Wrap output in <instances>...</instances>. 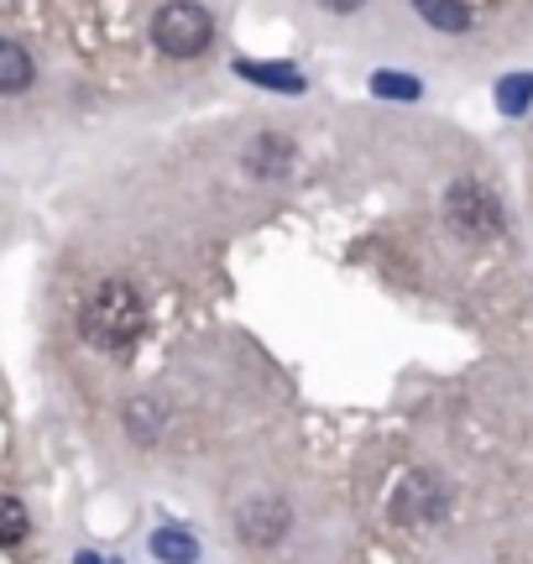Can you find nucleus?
<instances>
[{
  "label": "nucleus",
  "mask_w": 533,
  "mask_h": 564,
  "mask_svg": "<svg viewBox=\"0 0 533 564\" xmlns=\"http://www.w3.org/2000/svg\"><path fill=\"white\" fill-rule=\"evenodd\" d=\"M146 324V308H142V293L131 288V282L110 278L95 288V299L84 303V340L95 345V350H105V356H126L131 345H137V335H142Z\"/></svg>",
  "instance_id": "nucleus-1"
},
{
  "label": "nucleus",
  "mask_w": 533,
  "mask_h": 564,
  "mask_svg": "<svg viewBox=\"0 0 533 564\" xmlns=\"http://www.w3.org/2000/svg\"><path fill=\"white\" fill-rule=\"evenodd\" d=\"M215 37V21H209L205 6H194V0H167L163 11L152 17V42L163 47V58H199Z\"/></svg>",
  "instance_id": "nucleus-2"
},
{
  "label": "nucleus",
  "mask_w": 533,
  "mask_h": 564,
  "mask_svg": "<svg viewBox=\"0 0 533 564\" xmlns=\"http://www.w3.org/2000/svg\"><path fill=\"white\" fill-rule=\"evenodd\" d=\"M445 220H450L455 236H466V241H492L497 230H502V204L487 183L476 178H455L445 188Z\"/></svg>",
  "instance_id": "nucleus-3"
},
{
  "label": "nucleus",
  "mask_w": 533,
  "mask_h": 564,
  "mask_svg": "<svg viewBox=\"0 0 533 564\" xmlns=\"http://www.w3.org/2000/svg\"><path fill=\"white\" fill-rule=\"evenodd\" d=\"M392 518L409 528H424V523H439L445 512H450V486L439 481L434 470H413V476H403L398 481V491H392Z\"/></svg>",
  "instance_id": "nucleus-4"
},
{
  "label": "nucleus",
  "mask_w": 533,
  "mask_h": 564,
  "mask_svg": "<svg viewBox=\"0 0 533 564\" xmlns=\"http://www.w3.org/2000/svg\"><path fill=\"white\" fill-rule=\"evenodd\" d=\"M287 523H293L287 502H278V497H257V502L241 507V518H236V533H241L247 544H257V549H272V544H278V539L287 533Z\"/></svg>",
  "instance_id": "nucleus-5"
},
{
  "label": "nucleus",
  "mask_w": 533,
  "mask_h": 564,
  "mask_svg": "<svg viewBox=\"0 0 533 564\" xmlns=\"http://www.w3.org/2000/svg\"><path fill=\"white\" fill-rule=\"evenodd\" d=\"M247 167H251V173H257L262 183L287 178V167H293V141L278 137V131L257 137V141H251V152H247Z\"/></svg>",
  "instance_id": "nucleus-6"
},
{
  "label": "nucleus",
  "mask_w": 533,
  "mask_h": 564,
  "mask_svg": "<svg viewBox=\"0 0 533 564\" xmlns=\"http://www.w3.org/2000/svg\"><path fill=\"white\" fill-rule=\"evenodd\" d=\"M32 84V58H26V47L11 37H0V95H21Z\"/></svg>",
  "instance_id": "nucleus-7"
},
{
  "label": "nucleus",
  "mask_w": 533,
  "mask_h": 564,
  "mask_svg": "<svg viewBox=\"0 0 533 564\" xmlns=\"http://www.w3.org/2000/svg\"><path fill=\"white\" fill-rule=\"evenodd\" d=\"M413 11L429 21V26H439V32H466L471 26V11L460 0H413Z\"/></svg>",
  "instance_id": "nucleus-8"
},
{
  "label": "nucleus",
  "mask_w": 533,
  "mask_h": 564,
  "mask_svg": "<svg viewBox=\"0 0 533 564\" xmlns=\"http://www.w3.org/2000/svg\"><path fill=\"white\" fill-rule=\"evenodd\" d=\"M152 554L163 564H194L199 560V544L188 539L184 528H157V533H152Z\"/></svg>",
  "instance_id": "nucleus-9"
},
{
  "label": "nucleus",
  "mask_w": 533,
  "mask_h": 564,
  "mask_svg": "<svg viewBox=\"0 0 533 564\" xmlns=\"http://www.w3.org/2000/svg\"><path fill=\"white\" fill-rule=\"evenodd\" d=\"M126 429L142 444L157 440V434H163V408L152 403V398H131V403H126Z\"/></svg>",
  "instance_id": "nucleus-10"
},
{
  "label": "nucleus",
  "mask_w": 533,
  "mask_h": 564,
  "mask_svg": "<svg viewBox=\"0 0 533 564\" xmlns=\"http://www.w3.org/2000/svg\"><path fill=\"white\" fill-rule=\"evenodd\" d=\"M236 74L251 84H266V89H304V74H293V68H272V63H236Z\"/></svg>",
  "instance_id": "nucleus-11"
},
{
  "label": "nucleus",
  "mask_w": 533,
  "mask_h": 564,
  "mask_svg": "<svg viewBox=\"0 0 533 564\" xmlns=\"http://www.w3.org/2000/svg\"><path fill=\"white\" fill-rule=\"evenodd\" d=\"M26 507L17 502V497H0V549L6 544H21V539H26Z\"/></svg>",
  "instance_id": "nucleus-12"
},
{
  "label": "nucleus",
  "mask_w": 533,
  "mask_h": 564,
  "mask_svg": "<svg viewBox=\"0 0 533 564\" xmlns=\"http://www.w3.org/2000/svg\"><path fill=\"white\" fill-rule=\"evenodd\" d=\"M371 95H388V100H418V79H403V74H371Z\"/></svg>",
  "instance_id": "nucleus-13"
},
{
  "label": "nucleus",
  "mask_w": 533,
  "mask_h": 564,
  "mask_svg": "<svg viewBox=\"0 0 533 564\" xmlns=\"http://www.w3.org/2000/svg\"><path fill=\"white\" fill-rule=\"evenodd\" d=\"M533 95V74H518V79H502V89H497V100H502V110L508 116H518L523 105H529Z\"/></svg>",
  "instance_id": "nucleus-14"
},
{
  "label": "nucleus",
  "mask_w": 533,
  "mask_h": 564,
  "mask_svg": "<svg viewBox=\"0 0 533 564\" xmlns=\"http://www.w3.org/2000/svg\"><path fill=\"white\" fill-rule=\"evenodd\" d=\"M329 11H340V17H350V11H361V6H367V0H325Z\"/></svg>",
  "instance_id": "nucleus-15"
},
{
  "label": "nucleus",
  "mask_w": 533,
  "mask_h": 564,
  "mask_svg": "<svg viewBox=\"0 0 533 564\" xmlns=\"http://www.w3.org/2000/svg\"><path fill=\"white\" fill-rule=\"evenodd\" d=\"M74 564H100V554H79V560H74Z\"/></svg>",
  "instance_id": "nucleus-16"
}]
</instances>
